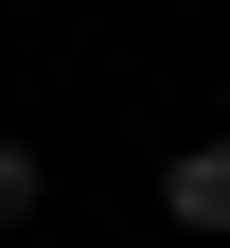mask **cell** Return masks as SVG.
Masks as SVG:
<instances>
[{"instance_id": "obj_1", "label": "cell", "mask_w": 230, "mask_h": 248, "mask_svg": "<svg viewBox=\"0 0 230 248\" xmlns=\"http://www.w3.org/2000/svg\"><path fill=\"white\" fill-rule=\"evenodd\" d=\"M159 213H177V248H230V142H177L159 160Z\"/></svg>"}, {"instance_id": "obj_2", "label": "cell", "mask_w": 230, "mask_h": 248, "mask_svg": "<svg viewBox=\"0 0 230 248\" xmlns=\"http://www.w3.org/2000/svg\"><path fill=\"white\" fill-rule=\"evenodd\" d=\"M36 213H53V160L18 142V124H0V231H36Z\"/></svg>"}]
</instances>
